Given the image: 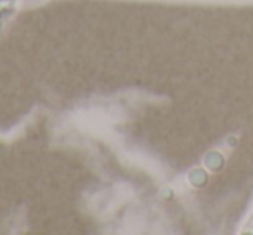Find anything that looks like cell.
<instances>
[{
    "instance_id": "obj_1",
    "label": "cell",
    "mask_w": 253,
    "mask_h": 235,
    "mask_svg": "<svg viewBox=\"0 0 253 235\" xmlns=\"http://www.w3.org/2000/svg\"><path fill=\"white\" fill-rule=\"evenodd\" d=\"M205 163H207V166L211 171H217V169H220L222 166H224L225 159H224V156L218 154V152H210V154L207 156V159H205Z\"/></svg>"
}]
</instances>
